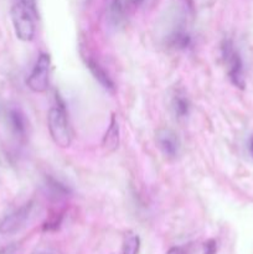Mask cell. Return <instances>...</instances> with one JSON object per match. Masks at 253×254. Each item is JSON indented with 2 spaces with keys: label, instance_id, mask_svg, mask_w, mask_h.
Here are the masks:
<instances>
[{
  "label": "cell",
  "instance_id": "3957f363",
  "mask_svg": "<svg viewBox=\"0 0 253 254\" xmlns=\"http://www.w3.org/2000/svg\"><path fill=\"white\" fill-rule=\"evenodd\" d=\"M11 19L17 39L21 41H31L35 35L34 15L17 1L11 9Z\"/></svg>",
  "mask_w": 253,
  "mask_h": 254
},
{
  "label": "cell",
  "instance_id": "8fae6325",
  "mask_svg": "<svg viewBox=\"0 0 253 254\" xmlns=\"http://www.w3.org/2000/svg\"><path fill=\"white\" fill-rule=\"evenodd\" d=\"M174 113L178 118H185L190 111V103L184 94H176L173 98Z\"/></svg>",
  "mask_w": 253,
  "mask_h": 254
},
{
  "label": "cell",
  "instance_id": "ffe728a7",
  "mask_svg": "<svg viewBox=\"0 0 253 254\" xmlns=\"http://www.w3.org/2000/svg\"><path fill=\"white\" fill-rule=\"evenodd\" d=\"M143 1L144 0H130L131 4H134V5H140Z\"/></svg>",
  "mask_w": 253,
  "mask_h": 254
},
{
  "label": "cell",
  "instance_id": "7c38bea8",
  "mask_svg": "<svg viewBox=\"0 0 253 254\" xmlns=\"http://www.w3.org/2000/svg\"><path fill=\"white\" fill-rule=\"evenodd\" d=\"M140 248V240L136 235L129 232L126 235L123 242V254H138Z\"/></svg>",
  "mask_w": 253,
  "mask_h": 254
},
{
  "label": "cell",
  "instance_id": "9a60e30c",
  "mask_svg": "<svg viewBox=\"0 0 253 254\" xmlns=\"http://www.w3.org/2000/svg\"><path fill=\"white\" fill-rule=\"evenodd\" d=\"M20 4L22 5V6L26 7L27 10H29L30 12H31L32 15H34L35 17L37 16V7H36V0H19Z\"/></svg>",
  "mask_w": 253,
  "mask_h": 254
},
{
  "label": "cell",
  "instance_id": "8992f818",
  "mask_svg": "<svg viewBox=\"0 0 253 254\" xmlns=\"http://www.w3.org/2000/svg\"><path fill=\"white\" fill-rule=\"evenodd\" d=\"M156 144L161 153L168 159H175L180 150V140L173 130L168 128H161L156 131Z\"/></svg>",
  "mask_w": 253,
  "mask_h": 254
},
{
  "label": "cell",
  "instance_id": "277c9868",
  "mask_svg": "<svg viewBox=\"0 0 253 254\" xmlns=\"http://www.w3.org/2000/svg\"><path fill=\"white\" fill-rule=\"evenodd\" d=\"M50 64H51V59L50 55L41 54L35 64L34 69L30 73L26 83L27 87L32 92L36 93H42L49 87V76H50Z\"/></svg>",
  "mask_w": 253,
  "mask_h": 254
},
{
  "label": "cell",
  "instance_id": "e0dca14e",
  "mask_svg": "<svg viewBox=\"0 0 253 254\" xmlns=\"http://www.w3.org/2000/svg\"><path fill=\"white\" fill-rule=\"evenodd\" d=\"M0 254H16V245H7L0 250Z\"/></svg>",
  "mask_w": 253,
  "mask_h": 254
},
{
  "label": "cell",
  "instance_id": "4fadbf2b",
  "mask_svg": "<svg viewBox=\"0 0 253 254\" xmlns=\"http://www.w3.org/2000/svg\"><path fill=\"white\" fill-rule=\"evenodd\" d=\"M9 121L12 130L19 135H24L26 127H25V119L22 114L17 111H10Z\"/></svg>",
  "mask_w": 253,
  "mask_h": 254
},
{
  "label": "cell",
  "instance_id": "6da1fadb",
  "mask_svg": "<svg viewBox=\"0 0 253 254\" xmlns=\"http://www.w3.org/2000/svg\"><path fill=\"white\" fill-rule=\"evenodd\" d=\"M47 126H49L50 135L56 145H59L60 148H68L71 145L72 133L63 106L57 104L50 109L47 116Z\"/></svg>",
  "mask_w": 253,
  "mask_h": 254
},
{
  "label": "cell",
  "instance_id": "5b68a950",
  "mask_svg": "<svg viewBox=\"0 0 253 254\" xmlns=\"http://www.w3.org/2000/svg\"><path fill=\"white\" fill-rule=\"evenodd\" d=\"M34 203L29 202L9 213L0 220V233L1 235H11L21 230L34 212Z\"/></svg>",
  "mask_w": 253,
  "mask_h": 254
},
{
  "label": "cell",
  "instance_id": "9c48e42d",
  "mask_svg": "<svg viewBox=\"0 0 253 254\" xmlns=\"http://www.w3.org/2000/svg\"><path fill=\"white\" fill-rule=\"evenodd\" d=\"M119 144V127L118 122H117L116 117H112L111 124H109V128L107 130V133L104 134L103 138V146L108 150H114V149L118 148Z\"/></svg>",
  "mask_w": 253,
  "mask_h": 254
},
{
  "label": "cell",
  "instance_id": "7a4b0ae2",
  "mask_svg": "<svg viewBox=\"0 0 253 254\" xmlns=\"http://www.w3.org/2000/svg\"><path fill=\"white\" fill-rule=\"evenodd\" d=\"M221 50H222L223 61H225V64L227 66L230 79L236 87L243 89L246 83L245 77H243V64L240 54L237 52V50H235V46H233V44L230 40L223 41Z\"/></svg>",
  "mask_w": 253,
  "mask_h": 254
},
{
  "label": "cell",
  "instance_id": "52a82bcc",
  "mask_svg": "<svg viewBox=\"0 0 253 254\" xmlns=\"http://www.w3.org/2000/svg\"><path fill=\"white\" fill-rule=\"evenodd\" d=\"M87 66H88L89 71H91V73L93 74L94 78H96L97 81L104 87V88L108 89V91L111 92L114 91L113 81H112V78L109 77V74L102 68V66L98 64V62L93 61V60H89V61L87 62Z\"/></svg>",
  "mask_w": 253,
  "mask_h": 254
},
{
  "label": "cell",
  "instance_id": "ac0fdd59",
  "mask_svg": "<svg viewBox=\"0 0 253 254\" xmlns=\"http://www.w3.org/2000/svg\"><path fill=\"white\" fill-rule=\"evenodd\" d=\"M32 254H56L51 250H36Z\"/></svg>",
  "mask_w": 253,
  "mask_h": 254
},
{
  "label": "cell",
  "instance_id": "30bf717a",
  "mask_svg": "<svg viewBox=\"0 0 253 254\" xmlns=\"http://www.w3.org/2000/svg\"><path fill=\"white\" fill-rule=\"evenodd\" d=\"M46 189L51 197L54 198H63L69 195V189L66 185L61 183V181L56 180L54 178H47L46 179Z\"/></svg>",
  "mask_w": 253,
  "mask_h": 254
},
{
  "label": "cell",
  "instance_id": "d6986e66",
  "mask_svg": "<svg viewBox=\"0 0 253 254\" xmlns=\"http://www.w3.org/2000/svg\"><path fill=\"white\" fill-rule=\"evenodd\" d=\"M250 151H251V154H252V156H253V136L251 138V140H250Z\"/></svg>",
  "mask_w": 253,
  "mask_h": 254
},
{
  "label": "cell",
  "instance_id": "2e32d148",
  "mask_svg": "<svg viewBox=\"0 0 253 254\" xmlns=\"http://www.w3.org/2000/svg\"><path fill=\"white\" fill-rule=\"evenodd\" d=\"M217 252V245L213 240L207 241L203 246V254H216Z\"/></svg>",
  "mask_w": 253,
  "mask_h": 254
},
{
  "label": "cell",
  "instance_id": "ba28073f",
  "mask_svg": "<svg viewBox=\"0 0 253 254\" xmlns=\"http://www.w3.org/2000/svg\"><path fill=\"white\" fill-rule=\"evenodd\" d=\"M108 21L112 26L119 27L124 22L126 19V10H124L123 4L121 0H112L108 6Z\"/></svg>",
  "mask_w": 253,
  "mask_h": 254
},
{
  "label": "cell",
  "instance_id": "5bb4252c",
  "mask_svg": "<svg viewBox=\"0 0 253 254\" xmlns=\"http://www.w3.org/2000/svg\"><path fill=\"white\" fill-rule=\"evenodd\" d=\"M170 44L171 46L175 47V49H186V47L190 46L191 44V37L190 35L186 34V32L178 31L174 32L170 37Z\"/></svg>",
  "mask_w": 253,
  "mask_h": 254
}]
</instances>
